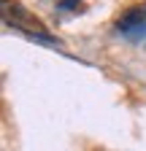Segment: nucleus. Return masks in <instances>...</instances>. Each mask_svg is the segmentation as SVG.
Returning <instances> with one entry per match:
<instances>
[{"label":"nucleus","instance_id":"nucleus-1","mask_svg":"<svg viewBox=\"0 0 146 151\" xmlns=\"http://www.w3.org/2000/svg\"><path fill=\"white\" fill-rule=\"evenodd\" d=\"M3 22L8 24V27H14V30H22V32H27L30 38H38V41H46V43H54L51 38H49V32L35 22V19L30 16V11H25L19 3H11V0H3Z\"/></svg>","mask_w":146,"mask_h":151},{"label":"nucleus","instance_id":"nucleus-3","mask_svg":"<svg viewBox=\"0 0 146 151\" xmlns=\"http://www.w3.org/2000/svg\"><path fill=\"white\" fill-rule=\"evenodd\" d=\"M79 6H81V0H60L57 11H73V8H79Z\"/></svg>","mask_w":146,"mask_h":151},{"label":"nucleus","instance_id":"nucleus-2","mask_svg":"<svg viewBox=\"0 0 146 151\" xmlns=\"http://www.w3.org/2000/svg\"><path fill=\"white\" fill-rule=\"evenodd\" d=\"M116 30L130 38V41H138V38H146V8L135 6L130 11H124L119 19H116Z\"/></svg>","mask_w":146,"mask_h":151}]
</instances>
